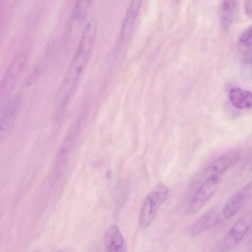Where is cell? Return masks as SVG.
I'll return each instance as SVG.
<instances>
[{
  "instance_id": "e0dca14e",
  "label": "cell",
  "mask_w": 252,
  "mask_h": 252,
  "mask_svg": "<svg viewBox=\"0 0 252 252\" xmlns=\"http://www.w3.org/2000/svg\"></svg>"
},
{
  "instance_id": "3957f363",
  "label": "cell",
  "mask_w": 252,
  "mask_h": 252,
  "mask_svg": "<svg viewBox=\"0 0 252 252\" xmlns=\"http://www.w3.org/2000/svg\"><path fill=\"white\" fill-rule=\"evenodd\" d=\"M251 219L249 216L240 218L219 241L218 247L220 252H229L239 245L249 231Z\"/></svg>"
},
{
  "instance_id": "8fae6325",
  "label": "cell",
  "mask_w": 252,
  "mask_h": 252,
  "mask_svg": "<svg viewBox=\"0 0 252 252\" xmlns=\"http://www.w3.org/2000/svg\"><path fill=\"white\" fill-rule=\"evenodd\" d=\"M97 32V21L91 18L83 31L78 50L91 54Z\"/></svg>"
},
{
  "instance_id": "52a82bcc",
  "label": "cell",
  "mask_w": 252,
  "mask_h": 252,
  "mask_svg": "<svg viewBox=\"0 0 252 252\" xmlns=\"http://www.w3.org/2000/svg\"><path fill=\"white\" fill-rule=\"evenodd\" d=\"M252 190L250 182L234 192L223 207L222 215L226 219L233 217L245 205Z\"/></svg>"
},
{
  "instance_id": "2e32d148",
  "label": "cell",
  "mask_w": 252,
  "mask_h": 252,
  "mask_svg": "<svg viewBox=\"0 0 252 252\" xmlns=\"http://www.w3.org/2000/svg\"><path fill=\"white\" fill-rule=\"evenodd\" d=\"M252 0H246L245 3V12L250 18L252 17Z\"/></svg>"
},
{
  "instance_id": "30bf717a",
  "label": "cell",
  "mask_w": 252,
  "mask_h": 252,
  "mask_svg": "<svg viewBox=\"0 0 252 252\" xmlns=\"http://www.w3.org/2000/svg\"><path fill=\"white\" fill-rule=\"evenodd\" d=\"M142 1L134 0L130 1L122 24L121 30V39L126 40L130 35L136 19L140 9Z\"/></svg>"
},
{
  "instance_id": "6da1fadb",
  "label": "cell",
  "mask_w": 252,
  "mask_h": 252,
  "mask_svg": "<svg viewBox=\"0 0 252 252\" xmlns=\"http://www.w3.org/2000/svg\"><path fill=\"white\" fill-rule=\"evenodd\" d=\"M169 190L165 185L157 184L146 196L139 215V224L142 229L147 228L154 220L159 208L168 197Z\"/></svg>"
},
{
  "instance_id": "4fadbf2b",
  "label": "cell",
  "mask_w": 252,
  "mask_h": 252,
  "mask_svg": "<svg viewBox=\"0 0 252 252\" xmlns=\"http://www.w3.org/2000/svg\"><path fill=\"white\" fill-rule=\"evenodd\" d=\"M236 5L235 0H222L219 6L220 21L223 29H227L231 24Z\"/></svg>"
},
{
  "instance_id": "ba28073f",
  "label": "cell",
  "mask_w": 252,
  "mask_h": 252,
  "mask_svg": "<svg viewBox=\"0 0 252 252\" xmlns=\"http://www.w3.org/2000/svg\"><path fill=\"white\" fill-rule=\"evenodd\" d=\"M220 220V215L215 209H212L198 219L191 226L189 233L196 236L217 225Z\"/></svg>"
},
{
  "instance_id": "9c48e42d",
  "label": "cell",
  "mask_w": 252,
  "mask_h": 252,
  "mask_svg": "<svg viewBox=\"0 0 252 252\" xmlns=\"http://www.w3.org/2000/svg\"><path fill=\"white\" fill-rule=\"evenodd\" d=\"M106 252H127L125 240L119 228L115 225L107 229L104 237Z\"/></svg>"
},
{
  "instance_id": "9a60e30c",
  "label": "cell",
  "mask_w": 252,
  "mask_h": 252,
  "mask_svg": "<svg viewBox=\"0 0 252 252\" xmlns=\"http://www.w3.org/2000/svg\"><path fill=\"white\" fill-rule=\"evenodd\" d=\"M90 5L89 0L77 1L72 12V20L80 21L86 15Z\"/></svg>"
},
{
  "instance_id": "7a4b0ae2",
  "label": "cell",
  "mask_w": 252,
  "mask_h": 252,
  "mask_svg": "<svg viewBox=\"0 0 252 252\" xmlns=\"http://www.w3.org/2000/svg\"><path fill=\"white\" fill-rule=\"evenodd\" d=\"M26 50H21L12 59L0 82V102L7 98L15 88L23 72L28 59Z\"/></svg>"
},
{
  "instance_id": "5b68a950",
  "label": "cell",
  "mask_w": 252,
  "mask_h": 252,
  "mask_svg": "<svg viewBox=\"0 0 252 252\" xmlns=\"http://www.w3.org/2000/svg\"><path fill=\"white\" fill-rule=\"evenodd\" d=\"M22 97L15 94L5 102L0 110V139H3L11 131L19 114Z\"/></svg>"
},
{
  "instance_id": "7c38bea8",
  "label": "cell",
  "mask_w": 252,
  "mask_h": 252,
  "mask_svg": "<svg viewBox=\"0 0 252 252\" xmlns=\"http://www.w3.org/2000/svg\"><path fill=\"white\" fill-rule=\"evenodd\" d=\"M229 98L232 105L238 109H246L252 106V94L247 90L236 88L231 89Z\"/></svg>"
},
{
  "instance_id": "8992f818",
  "label": "cell",
  "mask_w": 252,
  "mask_h": 252,
  "mask_svg": "<svg viewBox=\"0 0 252 252\" xmlns=\"http://www.w3.org/2000/svg\"><path fill=\"white\" fill-rule=\"evenodd\" d=\"M236 150L227 151L211 161L204 171V179L210 177L219 178L225 171L234 165L240 158Z\"/></svg>"
},
{
  "instance_id": "277c9868",
  "label": "cell",
  "mask_w": 252,
  "mask_h": 252,
  "mask_svg": "<svg viewBox=\"0 0 252 252\" xmlns=\"http://www.w3.org/2000/svg\"><path fill=\"white\" fill-rule=\"evenodd\" d=\"M219 178L210 177L204 179V182L192 195L187 208V214L192 215L199 212L212 197L219 186Z\"/></svg>"
},
{
  "instance_id": "5bb4252c",
  "label": "cell",
  "mask_w": 252,
  "mask_h": 252,
  "mask_svg": "<svg viewBox=\"0 0 252 252\" xmlns=\"http://www.w3.org/2000/svg\"><path fill=\"white\" fill-rule=\"evenodd\" d=\"M252 26L248 27L241 34L239 43L242 48L243 56L247 58V61H251V47L252 38Z\"/></svg>"
}]
</instances>
